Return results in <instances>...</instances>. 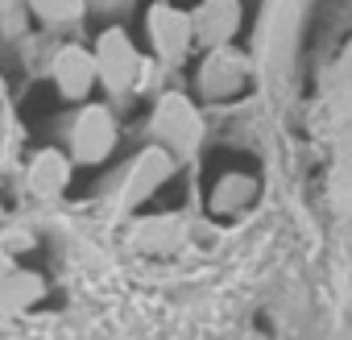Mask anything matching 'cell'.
Segmentation results:
<instances>
[{
  "label": "cell",
  "instance_id": "cell-2",
  "mask_svg": "<svg viewBox=\"0 0 352 340\" xmlns=\"http://www.w3.org/2000/svg\"><path fill=\"white\" fill-rule=\"evenodd\" d=\"M145 30H149V46H153L157 63H166V67L183 63L187 50H191V42H195L191 13L166 5V0H153V5L145 9Z\"/></svg>",
  "mask_w": 352,
  "mask_h": 340
},
{
  "label": "cell",
  "instance_id": "cell-5",
  "mask_svg": "<svg viewBox=\"0 0 352 340\" xmlns=\"http://www.w3.org/2000/svg\"><path fill=\"white\" fill-rule=\"evenodd\" d=\"M245 79H249V59L241 50H232V46L208 50V59L199 67V87L208 96H220V100L224 96H236L245 87Z\"/></svg>",
  "mask_w": 352,
  "mask_h": 340
},
{
  "label": "cell",
  "instance_id": "cell-1",
  "mask_svg": "<svg viewBox=\"0 0 352 340\" xmlns=\"http://www.w3.org/2000/svg\"><path fill=\"white\" fill-rule=\"evenodd\" d=\"M96 67H100V83H104L112 96H124V92H133V87L141 83L145 59L137 54L133 38H129L120 25H112V30H104L100 42H96Z\"/></svg>",
  "mask_w": 352,
  "mask_h": 340
},
{
  "label": "cell",
  "instance_id": "cell-4",
  "mask_svg": "<svg viewBox=\"0 0 352 340\" xmlns=\"http://www.w3.org/2000/svg\"><path fill=\"white\" fill-rule=\"evenodd\" d=\"M116 145V120L104 104H87L75 120V137H71V149H75V162L83 166H96L112 153Z\"/></svg>",
  "mask_w": 352,
  "mask_h": 340
},
{
  "label": "cell",
  "instance_id": "cell-3",
  "mask_svg": "<svg viewBox=\"0 0 352 340\" xmlns=\"http://www.w3.org/2000/svg\"><path fill=\"white\" fill-rule=\"evenodd\" d=\"M153 133L170 145V153H191L204 141V120L183 92H166L153 108Z\"/></svg>",
  "mask_w": 352,
  "mask_h": 340
},
{
  "label": "cell",
  "instance_id": "cell-9",
  "mask_svg": "<svg viewBox=\"0 0 352 340\" xmlns=\"http://www.w3.org/2000/svg\"><path fill=\"white\" fill-rule=\"evenodd\" d=\"M67 183H71V162L63 153H54V149H42L34 158V166H30V187L38 195H58Z\"/></svg>",
  "mask_w": 352,
  "mask_h": 340
},
{
  "label": "cell",
  "instance_id": "cell-10",
  "mask_svg": "<svg viewBox=\"0 0 352 340\" xmlns=\"http://www.w3.org/2000/svg\"><path fill=\"white\" fill-rule=\"evenodd\" d=\"M42 295V278L38 274H25V270H9L5 278H0V307L5 311H13V307H25V303H34Z\"/></svg>",
  "mask_w": 352,
  "mask_h": 340
},
{
  "label": "cell",
  "instance_id": "cell-11",
  "mask_svg": "<svg viewBox=\"0 0 352 340\" xmlns=\"http://www.w3.org/2000/svg\"><path fill=\"white\" fill-rule=\"evenodd\" d=\"M46 25H71L87 13V0H25Z\"/></svg>",
  "mask_w": 352,
  "mask_h": 340
},
{
  "label": "cell",
  "instance_id": "cell-8",
  "mask_svg": "<svg viewBox=\"0 0 352 340\" xmlns=\"http://www.w3.org/2000/svg\"><path fill=\"white\" fill-rule=\"evenodd\" d=\"M174 175V153L170 149H162V145H153V149H145L137 162H133V175H129V183H124V208H133V204H141L145 195H153L166 179Z\"/></svg>",
  "mask_w": 352,
  "mask_h": 340
},
{
  "label": "cell",
  "instance_id": "cell-13",
  "mask_svg": "<svg viewBox=\"0 0 352 340\" xmlns=\"http://www.w3.org/2000/svg\"><path fill=\"white\" fill-rule=\"evenodd\" d=\"M9 274V257H5V249H0V278Z\"/></svg>",
  "mask_w": 352,
  "mask_h": 340
},
{
  "label": "cell",
  "instance_id": "cell-7",
  "mask_svg": "<svg viewBox=\"0 0 352 340\" xmlns=\"http://www.w3.org/2000/svg\"><path fill=\"white\" fill-rule=\"evenodd\" d=\"M241 17H245L241 0H204V5L191 13V21H195V42H204L208 50L228 46V42L236 38V30H241Z\"/></svg>",
  "mask_w": 352,
  "mask_h": 340
},
{
  "label": "cell",
  "instance_id": "cell-6",
  "mask_svg": "<svg viewBox=\"0 0 352 340\" xmlns=\"http://www.w3.org/2000/svg\"><path fill=\"white\" fill-rule=\"evenodd\" d=\"M50 75H54V87L67 96V100H83L91 92V83L100 79V67H96V50H83V46H63L50 63Z\"/></svg>",
  "mask_w": 352,
  "mask_h": 340
},
{
  "label": "cell",
  "instance_id": "cell-12",
  "mask_svg": "<svg viewBox=\"0 0 352 340\" xmlns=\"http://www.w3.org/2000/svg\"><path fill=\"white\" fill-rule=\"evenodd\" d=\"M249 191H253V183H249L245 175H228V179H220V187H216L212 204H216L220 212H228V208H241Z\"/></svg>",
  "mask_w": 352,
  "mask_h": 340
},
{
  "label": "cell",
  "instance_id": "cell-14",
  "mask_svg": "<svg viewBox=\"0 0 352 340\" xmlns=\"http://www.w3.org/2000/svg\"><path fill=\"white\" fill-rule=\"evenodd\" d=\"M9 5H17V0H0V9H9Z\"/></svg>",
  "mask_w": 352,
  "mask_h": 340
},
{
  "label": "cell",
  "instance_id": "cell-15",
  "mask_svg": "<svg viewBox=\"0 0 352 340\" xmlns=\"http://www.w3.org/2000/svg\"><path fill=\"white\" fill-rule=\"evenodd\" d=\"M0 92H5V79H0Z\"/></svg>",
  "mask_w": 352,
  "mask_h": 340
}]
</instances>
